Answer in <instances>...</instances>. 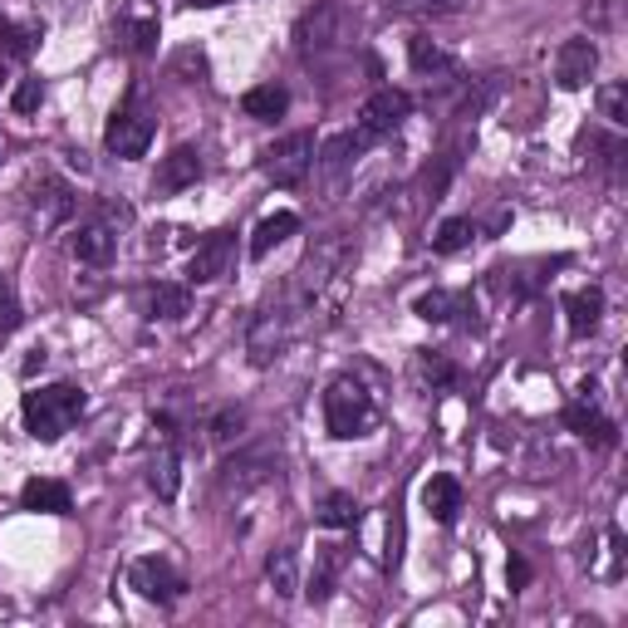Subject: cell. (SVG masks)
I'll return each mask as SVG.
<instances>
[{"mask_svg":"<svg viewBox=\"0 0 628 628\" xmlns=\"http://www.w3.org/2000/svg\"><path fill=\"white\" fill-rule=\"evenodd\" d=\"M20 413H25V433L35 437V442H59V437L79 423L83 393L75 389V383H49V389L25 393Z\"/></svg>","mask_w":628,"mask_h":628,"instance_id":"obj_1","label":"cell"},{"mask_svg":"<svg viewBox=\"0 0 628 628\" xmlns=\"http://www.w3.org/2000/svg\"><path fill=\"white\" fill-rule=\"evenodd\" d=\"M373 393L363 389L354 373H344V379L329 383V393H324V423H329V433L339 437V442H349V437H363L373 427Z\"/></svg>","mask_w":628,"mask_h":628,"instance_id":"obj_2","label":"cell"},{"mask_svg":"<svg viewBox=\"0 0 628 628\" xmlns=\"http://www.w3.org/2000/svg\"><path fill=\"white\" fill-rule=\"evenodd\" d=\"M314 162H319V143H314L310 128L290 133V138H280L276 148L260 153V172H266L276 187H300Z\"/></svg>","mask_w":628,"mask_h":628,"instance_id":"obj_3","label":"cell"},{"mask_svg":"<svg viewBox=\"0 0 628 628\" xmlns=\"http://www.w3.org/2000/svg\"><path fill=\"white\" fill-rule=\"evenodd\" d=\"M153 133H157L153 113L138 109V103H128V109H119V113L109 119V128H103V143H109V153H119V157H143V153L153 148Z\"/></svg>","mask_w":628,"mask_h":628,"instance_id":"obj_4","label":"cell"},{"mask_svg":"<svg viewBox=\"0 0 628 628\" xmlns=\"http://www.w3.org/2000/svg\"><path fill=\"white\" fill-rule=\"evenodd\" d=\"M128 584L143 594V599H153V604H172L177 594L187 590L182 574H177L167 560H157V554H143V560L128 564Z\"/></svg>","mask_w":628,"mask_h":628,"instance_id":"obj_5","label":"cell"},{"mask_svg":"<svg viewBox=\"0 0 628 628\" xmlns=\"http://www.w3.org/2000/svg\"><path fill=\"white\" fill-rule=\"evenodd\" d=\"M413 113V99H407L403 89H393V83H383V89L369 93V103H363L359 113V133H369V138H383V133H393L397 123Z\"/></svg>","mask_w":628,"mask_h":628,"instance_id":"obj_6","label":"cell"},{"mask_svg":"<svg viewBox=\"0 0 628 628\" xmlns=\"http://www.w3.org/2000/svg\"><path fill=\"white\" fill-rule=\"evenodd\" d=\"M594 69H599V49H594V40L574 35L560 45V55H554V83L560 89H584V83L594 79Z\"/></svg>","mask_w":628,"mask_h":628,"instance_id":"obj_7","label":"cell"},{"mask_svg":"<svg viewBox=\"0 0 628 628\" xmlns=\"http://www.w3.org/2000/svg\"><path fill=\"white\" fill-rule=\"evenodd\" d=\"M232 250H236L232 232H212V236L202 240V246L192 250V266H187V280H192V285H212V280H222V276H226V266H232Z\"/></svg>","mask_w":628,"mask_h":628,"instance_id":"obj_8","label":"cell"},{"mask_svg":"<svg viewBox=\"0 0 628 628\" xmlns=\"http://www.w3.org/2000/svg\"><path fill=\"white\" fill-rule=\"evenodd\" d=\"M197 177H202L197 148H172L157 167V192H187V187H197Z\"/></svg>","mask_w":628,"mask_h":628,"instance_id":"obj_9","label":"cell"},{"mask_svg":"<svg viewBox=\"0 0 628 628\" xmlns=\"http://www.w3.org/2000/svg\"><path fill=\"white\" fill-rule=\"evenodd\" d=\"M564 427H570L574 437H584V442H594V447H614V442H619V433H614L609 417H604L599 407H584V403L564 407Z\"/></svg>","mask_w":628,"mask_h":628,"instance_id":"obj_10","label":"cell"},{"mask_svg":"<svg viewBox=\"0 0 628 628\" xmlns=\"http://www.w3.org/2000/svg\"><path fill=\"white\" fill-rule=\"evenodd\" d=\"M20 506L40 511V516H65L69 511V486L65 481H49V476H30L25 491H20Z\"/></svg>","mask_w":628,"mask_h":628,"instance_id":"obj_11","label":"cell"},{"mask_svg":"<svg viewBox=\"0 0 628 628\" xmlns=\"http://www.w3.org/2000/svg\"><path fill=\"white\" fill-rule=\"evenodd\" d=\"M423 506L433 511L437 526H452L457 511H462V486H457V476H433L423 486Z\"/></svg>","mask_w":628,"mask_h":628,"instance_id":"obj_12","label":"cell"},{"mask_svg":"<svg viewBox=\"0 0 628 628\" xmlns=\"http://www.w3.org/2000/svg\"><path fill=\"white\" fill-rule=\"evenodd\" d=\"M69 250H75V260H83V266H109L113 260V232L99 222L79 226L75 240H69Z\"/></svg>","mask_w":628,"mask_h":628,"instance_id":"obj_13","label":"cell"},{"mask_svg":"<svg viewBox=\"0 0 628 628\" xmlns=\"http://www.w3.org/2000/svg\"><path fill=\"white\" fill-rule=\"evenodd\" d=\"M295 232H300V216H295V212H276V216H266V222L256 226V236H250V256L266 260L270 250L280 246V240H290Z\"/></svg>","mask_w":628,"mask_h":628,"instance_id":"obj_14","label":"cell"},{"mask_svg":"<svg viewBox=\"0 0 628 628\" xmlns=\"http://www.w3.org/2000/svg\"><path fill=\"white\" fill-rule=\"evenodd\" d=\"M564 314H570V334H594L604 314V290H580V295L564 300Z\"/></svg>","mask_w":628,"mask_h":628,"instance_id":"obj_15","label":"cell"},{"mask_svg":"<svg viewBox=\"0 0 628 628\" xmlns=\"http://www.w3.org/2000/svg\"><path fill=\"white\" fill-rule=\"evenodd\" d=\"M240 109H246V119H280V113L290 109V93L280 89V83H260V89H246V99H240Z\"/></svg>","mask_w":628,"mask_h":628,"instance_id":"obj_16","label":"cell"},{"mask_svg":"<svg viewBox=\"0 0 628 628\" xmlns=\"http://www.w3.org/2000/svg\"><path fill=\"white\" fill-rule=\"evenodd\" d=\"M266 580H270V590L280 594V599H290V594L300 590V560H295V550H276L266 560Z\"/></svg>","mask_w":628,"mask_h":628,"instance_id":"obj_17","label":"cell"},{"mask_svg":"<svg viewBox=\"0 0 628 628\" xmlns=\"http://www.w3.org/2000/svg\"><path fill=\"white\" fill-rule=\"evenodd\" d=\"M314 520H319V526H329V530H344V526H354V520H359V501H354L349 491H329V496L319 501V511H314Z\"/></svg>","mask_w":628,"mask_h":628,"instance_id":"obj_18","label":"cell"},{"mask_svg":"<svg viewBox=\"0 0 628 628\" xmlns=\"http://www.w3.org/2000/svg\"><path fill=\"white\" fill-rule=\"evenodd\" d=\"M407 55H413V69H423V75H447V69H457L452 65V55H447L442 45H433V40H407Z\"/></svg>","mask_w":628,"mask_h":628,"instance_id":"obj_19","label":"cell"},{"mask_svg":"<svg viewBox=\"0 0 628 628\" xmlns=\"http://www.w3.org/2000/svg\"><path fill=\"white\" fill-rule=\"evenodd\" d=\"M471 236H476V226H471L467 216H447V222L433 232V250L452 256V250H467L471 246Z\"/></svg>","mask_w":628,"mask_h":628,"instance_id":"obj_20","label":"cell"},{"mask_svg":"<svg viewBox=\"0 0 628 628\" xmlns=\"http://www.w3.org/2000/svg\"><path fill=\"white\" fill-rule=\"evenodd\" d=\"M187 305H192L187 285H153V295H148V310L157 314V319H182Z\"/></svg>","mask_w":628,"mask_h":628,"instance_id":"obj_21","label":"cell"},{"mask_svg":"<svg viewBox=\"0 0 628 628\" xmlns=\"http://www.w3.org/2000/svg\"><path fill=\"white\" fill-rule=\"evenodd\" d=\"M256 481H266V457H240V462H226L222 467V486L226 491H246V486H256Z\"/></svg>","mask_w":628,"mask_h":628,"instance_id":"obj_22","label":"cell"},{"mask_svg":"<svg viewBox=\"0 0 628 628\" xmlns=\"http://www.w3.org/2000/svg\"><path fill=\"white\" fill-rule=\"evenodd\" d=\"M75 212V197H69L65 182H45V212H40V226H59Z\"/></svg>","mask_w":628,"mask_h":628,"instance_id":"obj_23","label":"cell"},{"mask_svg":"<svg viewBox=\"0 0 628 628\" xmlns=\"http://www.w3.org/2000/svg\"><path fill=\"white\" fill-rule=\"evenodd\" d=\"M148 481H153V491L162 501H172L177 496V452L172 447H162V452H157V462H153V471H148Z\"/></svg>","mask_w":628,"mask_h":628,"instance_id":"obj_24","label":"cell"},{"mask_svg":"<svg viewBox=\"0 0 628 628\" xmlns=\"http://www.w3.org/2000/svg\"><path fill=\"white\" fill-rule=\"evenodd\" d=\"M417 319H427V324H447L457 314V300L447 295V290H427V295H417Z\"/></svg>","mask_w":628,"mask_h":628,"instance_id":"obj_25","label":"cell"},{"mask_svg":"<svg viewBox=\"0 0 628 628\" xmlns=\"http://www.w3.org/2000/svg\"><path fill=\"white\" fill-rule=\"evenodd\" d=\"M35 49V30L25 25H0V55L5 59H25Z\"/></svg>","mask_w":628,"mask_h":628,"instance_id":"obj_26","label":"cell"},{"mask_svg":"<svg viewBox=\"0 0 628 628\" xmlns=\"http://www.w3.org/2000/svg\"><path fill=\"white\" fill-rule=\"evenodd\" d=\"M599 113L614 123V128H624V123H628V89H624V83L599 89Z\"/></svg>","mask_w":628,"mask_h":628,"instance_id":"obj_27","label":"cell"},{"mask_svg":"<svg viewBox=\"0 0 628 628\" xmlns=\"http://www.w3.org/2000/svg\"><path fill=\"white\" fill-rule=\"evenodd\" d=\"M393 10H407V15H452L462 10V0H389Z\"/></svg>","mask_w":628,"mask_h":628,"instance_id":"obj_28","label":"cell"},{"mask_svg":"<svg viewBox=\"0 0 628 628\" xmlns=\"http://www.w3.org/2000/svg\"><path fill=\"white\" fill-rule=\"evenodd\" d=\"M40 99H45V83H40V79H20L15 93H10V109H15V113H35Z\"/></svg>","mask_w":628,"mask_h":628,"instance_id":"obj_29","label":"cell"},{"mask_svg":"<svg viewBox=\"0 0 628 628\" xmlns=\"http://www.w3.org/2000/svg\"><path fill=\"white\" fill-rule=\"evenodd\" d=\"M452 172H457V157H442L437 167H427V172H423V192L437 202V197L447 192V182H452Z\"/></svg>","mask_w":628,"mask_h":628,"instance_id":"obj_30","label":"cell"},{"mask_svg":"<svg viewBox=\"0 0 628 628\" xmlns=\"http://www.w3.org/2000/svg\"><path fill=\"white\" fill-rule=\"evenodd\" d=\"M20 324V305H15V295H10V285L0 280V329H15Z\"/></svg>","mask_w":628,"mask_h":628,"instance_id":"obj_31","label":"cell"},{"mask_svg":"<svg viewBox=\"0 0 628 628\" xmlns=\"http://www.w3.org/2000/svg\"><path fill=\"white\" fill-rule=\"evenodd\" d=\"M236 433H240V413H222V417L212 423V437H216V442H232Z\"/></svg>","mask_w":628,"mask_h":628,"instance_id":"obj_32","label":"cell"},{"mask_svg":"<svg viewBox=\"0 0 628 628\" xmlns=\"http://www.w3.org/2000/svg\"><path fill=\"white\" fill-rule=\"evenodd\" d=\"M506 580H511V590H526V584H530V564L520 560V554H511V560H506Z\"/></svg>","mask_w":628,"mask_h":628,"instance_id":"obj_33","label":"cell"},{"mask_svg":"<svg viewBox=\"0 0 628 628\" xmlns=\"http://www.w3.org/2000/svg\"><path fill=\"white\" fill-rule=\"evenodd\" d=\"M423 379H427V383H452V363H442V359H423Z\"/></svg>","mask_w":628,"mask_h":628,"instance_id":"obj_34","label":"cell"},{"mask_svg":"<svg viewBox=\"0 0 628 628\" xmlns=\"http://www.w3.org/2000/svg\"><path fill=\"white\" fill-rule=\"evenodd\" d=\"M153 40H157V25L153 20H143L138 25V49H153Z\"/></svg>","mask_w":628,"mask_h":628,"instance_id":"obj_35","label":"cell"},{"mask_svg":"<svg viewBox=\"0 0 628 628\" xmlns=\"http://www.w3.org/2000/svg\"><path fill=\"white\" fill-rule=\"evenodd\" d=\"M35 369H45V349H35V354L25 359V373H35Z\"/></svg>","mask_w":628,"mask_h":628,"instance_id":"obj_36","label":"cell"},{"mask_svg":"<svg viewBox=\"0 0 628 628\" xmlns=\"http://www.w3.org/2000/svg\"><path fill=\"white\" fill-rule=\"evenodd\" d=\"M197 5H226V0H197Z\"/></svg>","mask_w":628,"mask_h":628,"instance_id":"obj_37","label":"cell"}]
</instances>
